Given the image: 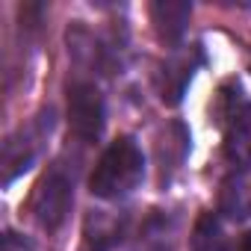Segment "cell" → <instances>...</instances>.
<instances>
[{"label":"cell","instance_id":"3957f363","mask_svg":"<svg viewBox=\"0 0 251 251\" xmlns=\"http://www.w3.org/2000/svg\"><path fill=\"white\" fill-rule=\"evenodd\" d=\"M103 95L95 83H74L68 89V127L80 142H98L103 133Z\"/></svg>","mask_w":251,"mask_h":251},{"label":"cell","instance_id":"ba28073f","mask_svg":"<svg viewBox=\"0 0 251 251\" xmlns=\"http://www.w3.org/2000/svg\"><path fill=\"white\" fill-rule=\"evenodd\" d=\"M219 207L230 219H248L251 216V175L248 172H239L222 183Z\"/></svg>","mask_w":251,"mask_h":251},{"label":"cell","instance_id":"30bf717a","mask_svg":"<svg viewBox=\"0 0 251 251\" xmlns=\"http://www.w3.org/2000/svg\"><path fill=\"white\" fill-rule=\"evenodd\" d=\"M186 148H189V133H186V127H183V124H177V121L169 124V127H166V139H160V145H157L163 177H166V169L172 172V169H177V166L183 163Z\"/></svg>","mask_w":251,"mask_h":251},{"label":"cell","instance_id":"9c48e42d","mask_svg":"<svg viewBox=\"0 0 251 251\" xmlns=\"http://www.w3.org/2000/svg\"><path fill=\"white\" fill-rule=\"evenodd\" d=\"M192 251H239V242H230L222 222L213 213H204L192 233Z\"/></svg>","mask_w":251,"mask_h":251},{"label":"cell","instance_id":"52a82bcc","mask_svg":"<svg viewBox=\"0 0 251 251\" xmlns=\"http://www.w3.org/2000/svg\"><path fill=\"white\" fill-rule=\"evenodd\" d=\"M225 157L236 166V169H248L251 166V103H245L225 130Z\"/></svg>","mask_w":251,"mask_h":251},{"label":"cell","instance_id":"8992f818","mask_svg":"<svg viewBox=\"0 0 251 251\" xmlns=\"http://www.w3.org/2000/svg\"><path fill=\"white\" fill-rule=\"evenodd\" d=\"M189 15H192V3H186V0H157L151 6V21L166 45H177L183 39Z\"/></svg>","mask_w":251,"mask_h":251},{"label":"cell","instance_id":"277c9868","mask_svg":"<svg viewBox=\"0 0 251 251\" xmlns=\"http://www.w3.org/2000/svg\"><path fill=\"white\" fill-rule=\"evenodd\" d=\"M201 62V50L195 48V53H180V56H172L169 62H163L160 74H157V89H160V98L163 103H180L192 74H195V65Z\"/></svg>","mask_w":251,"mask_h":251},{"label":"cell","instance_id":"6da1fadb","mask_svg":"<svg viewBox=\"0 0 251 251\" xmlns=\"http://www.w3.org/2000/svg\"><path fill=\"white\" fill-rule=\"evenodd\" d=\"M145 177V157L142 148L130 139L121 136L115 142H109V148L100 154L92 177H89V189L98 198H124L127 192H133Z\"/></svg>","mask_w":251,"mask_h":251},{"label":"cell","instance_id":"7a4b0ae2","mask_svg":"<svg viewBox=\"0 0 251 251\" xmlns=\"http://www.w3.org/2000/svg\"><path fill=\"white\" fill-rule=\"evenodd\" d=\"M71 204H74V183H71V177H68L59 166H53V169L36 183V189H33V195H30V213H33V219L39 222V227L56 230V227H62V222L68 219Z\"/></svg>","mask_w":251,"mask_h":251},{"label":"cell","instance_id":"8fae6325","mask_svg":"<svg viewBox=\"0 0 251 251\" xmlns=\"http://www.w3.org/2000/svg\"><path fill=\"white\" fill-rule=\"evenodd\" d=\"M3 251H33V245L18 233H6L3 236Z\"/></svg>","mask_w":251,"mask_h":251},{"label":"cell","instance_id":"5b68a950","mask_svg":"<svg viewBox=\"0 0 251 251\" xmlns=\"http://www.w3.org/2000/svg\"><path fill=\"white\" fill-rule=\"evenodd\" d=\"M45 136V121H39V127L21 130L18 136H12L3 148V180L12 183L21 172H27L36 160L39 151V139Z\"/></svg>","mask_w":251,"mask_h":251},{"label":"cell","instance_id":"7c38bea8","mask_svg":"<svg viewBox=\"0 0 251 251\" xmlns=\"http://www.w3.org/2000/svg\"><path fill=\"white\" fill-rule=\"evenodd\" d=\"M239 251H251V230L239 239Z\"/></svg>","mask_w":251,"mask_h":251}]
</instances>
